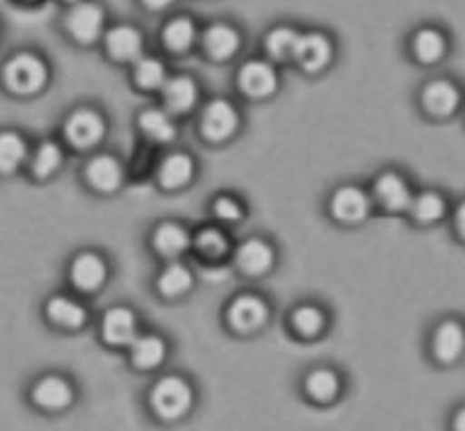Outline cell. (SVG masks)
I'll return each mask as SVG.
<instances>
[{"label": "cell", "instance_id": "1", "mask_svg": "<svg viewBox=\"0 0 465 431\" xmlns=\"http://www.w3.org/2000/svg\"><path fill=\"white\" fill-rule=\"evenodd\" d=\"M48 65L33 51H16L0 65V87L15 98H28L48 83Z\"/></svg>", "mask_w": 465, "mask_h": 431}, {"label": "cell", "instance_id": "2", "mask_svg": "<svg viewBox=\"0 0 465 431\" xmlns=\"http://www.w3.org/2000/svg\"><path fill=\"white\" fill-rule=\"evenodd\" d=\"M151 404L158 411V416L173 420L181 417L192 404V388L181 376H164L151 390Z\"/></svg>", "mask_w": 465, "mask_h": 431}, {"label": "cell", "instance_id": "3", "mask_svg": "<svg viewBox=\"0 0 465 431\" xmlns=\"http://www.w3.org/2000/svg\"><path fill=\"white\" fill-rule=\"evenodd\" d=\"M103 135H105V121L98 112L80 107L66 116L64 137L78 149H89V146L101 142Z\"/></svg>", "mask_w": 465, "mask_h": 431}, {"label": "cell", "instance_id": "4", "mask_svg": "<svg viewBox=\"0 0 465 431\" xmlns=\"http://www.w3.org/2000/svg\"><path fill=\"white\" fill-rule=\"evenodd\" d=\"M30 402L44 411H62L74 402V388L57 375H46L30 386Z\"/></svg>", "mask_w": 465, "mask_h": 431}, {"label": "cell", "instance_id": "5", "mask_svg": "<svg viewBox=\"0 0 465 431\" xmlns=\"http://www.w3.org/2000/svg\"><path fill=\"white\" fill-rule=\"evenodd\" d=\"M30 142L16 128H0V178H10L28 165Z\"/></svg>", "mask_w": 465, "mask_h": 431}, {"label": "cell", "instance_id": "6", "mask_svg": "<svg viewBox=\"0 0 465 431\" xmlns=\"http://www.w3.org/2000/svg\"><path fill=\"white\" fill-rule=\"evenodd\" d=\"M103 21H105V15H103L101 5L83 0L66 12L64 25L78 42H94L101 35Z\"/></svg>", "mask_w": 465, "mask_h": 431}, {"label": "cell", "instance_id": "7", "mask_svg": "<svg viewBox=\"0 0 465 431\" xmlns=\"http://www.w3.org/2000/svg\"><path fill=\"white\" fill-rule=\"evenodd\" d=\"M238 128V112L228 101H210L205 105L203 115H201V130L213 142H222V139L231 137Z\"/></svg>", "mask_w": 465, "mask_h": 431}, {"label": "cell", "instance_id": "8", "mask_svg": "<svg viewBox=\"0 0 465 431\" xmlns=\"http://www.w3.org/2000/svg\"><path fill=\"white\" fill-rule=\"evenodd\" d=\"M331 213L340 222H361L370 213V199L361 187L344 185L331 199Z\"/></svg>", "mask_w": 465, "mask_h": 431}, {"label": "cell", "instance_id": "9", "mask_svg": "<svg viewBox=\"0 0 465 431\" xmlns=\"http://www.w3.org/2000/svg\"><path fill=\"white\" fill-rule=\"evenodd\" d=\"M333 55V48H331L329 37L320 33H308L299 35L297 48H294V57H297L299 65L306 71H320L324 69L331 62Z\"/></svg>", "mask_w": 465, "mask_h": 431}, {"label": "cell", "instance_id": "10", "mask_svg": "<svg viewBox=\"0 0 465 431\" xmlns=\"http://www.w3.org/2000/svg\"><path fill=\"white\" fill-rule=\"evenodd\" d=\"M238 85L247 96H270L276 89V71L261 60L247 62L238 74Z\"/></svg>", "mask_w": 465, "mask_h": 431}, {"label": "cell", "instance_id": "11", "mask_svg": "<svg viewBox=\"0 0 465 431\" xmlns=\"http://www.w3.org/2000/svg\"><path fill=\"white\" fill-rule=\"evenodd\" d=\"M267 306L253 295H242L228 308V322L238 331H256L265 325Z\"/></svg>", "mask_w": 465, "mask_h": 431}, {"label": "cell", "instance_id": "12", "mask_svg": "<svg viewBox=\"0 0 465 431\" xmlns=\"http://www.w3.org/2000/svg\"><path fill=\"white\" fill-rule=\"evenodd\" d=\"M105 260L98 254H92V251L75 256L74 263H71V281L80 290H87V293L98 290L103 286V281H105Z\"/></svg>", "mask_w": 465, "mask_h": 431}, {"label": "cell", "instance_id": "13", "mask_svg": "<svg viewBox=\"0 0 465 431\" xmlns=\"http://www.w3.org/2000/svg\"><path fill=\"white\" fill-rule=\"evenodd\" d=\"M103 338L110 345H128L137 338V317L131 308L116 306L103 316Z\"/></svg>", "mask_w": 465, "mask_h": 431}, {"label": "cell", "instance_id": "14", "mask_svg": "<svg viewBox=\"0 0 465 431\" xmlns=\"http://www.w3.org/2000/svg\"><path fill=\"white\" fill-rule=\"evenodd\" d=\"M374 196L388 210H404L413 201L409 183L395 172H386L383 176L377 178V183H374Z\"/></svg>", "mask_w": 465, "mask_h": 431}, {"label": "cell", "instance_id": "15", "mask_svg": "<svg viewBox=\"0 0 465 431\" xmlns=\"http://www.w3.org/2000/svg\"><path fill=\"white\" fill-rule=\"evenodd\" d=\"M163 98L169 112L183 115V112L192 110V105L199 98V87L190 75H173L163 83Z\"/></svg>", "mask_w": 465, "mask_h": 431}, {"label": "cell", "instance_id": "16", "mask_svg": "<svg viewBox=\"0 0 465 431\" xmlns=\"http://www.w3.org/2000/svg\"><path fill=\"white\" fill-rule=\"evenodd\" d=\"M433 354L440 363H454L465 349V331L459 322H442L433 334Z\"/></svg>", "mask_w": 465, "mask_h": 431}, {"label": "cell", "instance_id": "17", "mask_svg": "<svg viewBox=\"0 0 465 431\" xmlns=\"http://www.w3.org/2000/svg\"><path fill=\"white\" fill-rule=\"evenodd\" d=\"M44 313L51 325L62 326V329H78L87 322V311L75 299L64 297V295H55L48 299Z\"/></svg>", "mask_w": 465, "mask_h": 431}, {"label": "cell", "instance_id": "18", "mask_svg": "<svg viewBox=\"0 0 465 431\" xmlns=\"http://www.w3.org/2000/svg\"><path fill=\"white\" fill-rule=\"evenodd\" d=\"M60 165H62L60 144L53 142V139H46V142L37 144L35 149H30V158H28V165H25V169H28L30 176L37 178V181H46L48 176H53V174L60 169Z\"/></svg>", "mask_w": 465, "mask_h": 431}, {"label": "cell", "instance_id": "19", "mask_svg": "<svg viewBox=\"0 0 465 431\" xmlns=\"http://www.w3.org/2000/svg\"><path fill=\"white\" fill-rule=\"evenodd\" d=\"M459 89L451 83H447V80H433L422 92V105L427 107V112L438 116L451 115L456 105H459Z\"/></svg>", "mask_w": 465, "mask_h": 431}, {"label": "cell", "instance_id": "20", "mask_svg": "<svg viewBox=\"0 0 465 431\" xmlns=\"http://www.w3.org/2000/svg\"><path fill=\"white\" fill-rule=\"evenodd\" d=\"M142 42L144 39L133 25H116L105 35L107 51L116 60H135L142 53Z\"/></svg>", "mask_w": 465, "mask_h": 431}, {"label": "cell", "instance_id": "21", "mask_svg": "<svg viewBox=\"0 0 465 431\" xmlns=\"http://www.w3.org/2000/svg\"><path fill=\"white\" fill-rule=\"evenodd\" d=\"M84 174H87L89 183L101 192L116 190L124 181L122 165L116 163L112 155H96V158L87 165Z\"/></svg>", "mask_w": 465, "mask_h": 431}, {"label": "cell", "instance_id": "22", "mask_svg": "<svg viewBox=\"0 0 465 431\" xmlns=\"http://www.w3.org/2000/svg\"><path fill=\"white\" fill-rule=\"evenodd\" d=\"M240 35L238 30L231 28L226 24H214L205 30L203 35V48L210 57L214 60H226L232 53L238 51Z\"/></svg>", "mask_w": 465, "mask_h": 431}, {"label": "cell", "instance_id": "23", "mask_svg": "<svg viewBox=\"0 0 465 431\" xmlns=\"http://www.w3.org/2000/svg\"><path fill=\"white\" fill-rule=\"evenodd\" d=\"M272 263H274V251L265 240L253 237V240L242 242V246L238 249V265L242 272L265 274L272 267Z\"/></svg>", "mask_w": 465, "mask_h": 431}, {"label": "cell", "instance_id": "24", "mask_svg": "<svg viewBox=\"0 0 465 431\" xmlns=\"http://www.w3.org/2000/svg\"><path fill=\"white\" fill-rule=\"evenodd\" d=\"M153 245L160 254L164 256H178L190 246V236L185 228L176 222L160 224L158 231L153 236Z\"/></svg>", "mask_w": 465, "mask_h": 431}, {"label": "cell", "instance_id": "25", "mask_svg": "<svg viewBox=\"0 0 465 431\" xmlns=\"http://www.w3.org/2000/svg\"><path fill=\"white\" fill-rule=\"evenodd\" d=\"M194 174V163L185 154H172L160 165V181L164 187H183Z\"/></svg>", "mask_w": 465, "mask_h": 431}, {"label": "cell", "instance_id": "26", "mask_svg": "<svg viewBox=\"0 0 465 431\" xmlns=\"http://www.w3.org/2000/svg\"><path fill=\"white\" fill-rule=\"evenodd\" d=\"M164 352L167 347L158 336H142V338L133 340L131 358L137 367H155L158 363H163Z\"/></svg>", "mask_w": 465, "mask_h": 431}, {"label": "cell", "instance_id": "27", "mask_svg": "<svg viewBox=\"0 0 465 431\" xmlns=\"http://www.w3.org/2000/svg\"><path fill=\"white\" fill-rule=\"evenodd\" d=\"M163 39L164 44H167V48H172V51H187L196 39L194 24H192V19H187V16H176V19H172L164 25Z\"/></svg>", "mask_w": 465, "mask_h": 431}, {"label": "cell", "instance_id": "28", "mask_svg": "<svg viewBox=\"0 0 465 431\" xmlns=\"http://www.w3.org/2000/svg\"><path fill=\"white\" fill-rule=\"evenodd\" d=\"M447 42L442 37V33H438L436 28H422L413 37V51L418 55V60L422 62H436L445 55Z\"/></svg>", "mask_w": 465, "mask_h": 431}, {"label": "cell", "instance_id": "29", "mask_svg": "<svg viewBox=\"0 0 465 431\" xmlns=\"http://www.w3.org/2000/svg\"><path fill=\"white\" fill-rule=\"evenodd\" d=\"M140 125L149 137L158 139V142H169L176 135V124L172 116L163 110H146L140 115Z\"/></svg>", "mask_w": 465, "mask_h": 431}, {"label": "cell", "instance_id": "30", "mask_svg": "<svg viewBox=\"0 0 465 431\" xmlns=\"http://www.w3.org/2000/svg\"><path fill=\"white\" fill-rule=\"evenodd\" d=\"M158 287L169 297H178V295L187 293L192 287V274L185 265L172 263L164 267V272L160 274Z\"/></svg>", "mask_w": 465, "mask_h": 431}, {"label": "cell", "instance_id": "31", "mask_svg": "<svg viewBox=\"0 0 465 431\" xmlns=\"http://www.w3.org/2000/svg\"><path fill=\"white\" fill-rule=\"evenodd\" d=\"M299 33H294L288 25H281V28H274L265 39L267 53L276 60H288V57H294V48H297Z\"/></svg>", "mask_w": 465, "mask_h": 431}, {"label": "cell", "instance_id": "32", "mask_svg": "<svg viewBox=\"0 0 465 431\" xmlns=\"http://www.w3.org/2000/svg\"><path fill=\"white\" fill-rule=\"evenodd\" d=\"M340 381L338 376L331 370H315L308 375L306 379V390L312 399L317 402H331V399L338 395Z\"/></svg>", "mask_w": 465, "mask_h": 431}, {"label": "cell", "instance_id": "33", "mask_svg": "<svg viewBox=\"0 0 465 431\" xmlns=\"http://www.w3.org/2000/svg\"><path fill=\"white\" fill-rule=\"evenodd\" d=\"M409 208L413 210V217L420 222H438L445 215V201L436 192H422L411 201Z\"/></svg>", "mask_w": 465, "mask_h": 431}, {"label": "cell", "instance_id": "34", "mask_svg": "<svg viewBox=\"0 0 465 431\" xmlns=\"http://www.w3.org/2000/svg\"><path fill=\"white\" fill-rule=\"evenodd\" d=\"M135 80L140 87L155 89L164 83V65L155 57H142L135 65Z\"/></svg>", "mask_w": 465, "mask_h": 431}, {"label": "cell", "instance_id": "35", "mask_svg": "<svg viewBox=\"0 0 465 431\" xmlns=\"http://www.w3.org/2000/svg\"><path fill=\"white\" fill-rule=\"evenodd\" d=\"M196 246L208 258H222V256L228 254V240L219 228H203L196 236Z\"/></svg>", "mask_w": 465, "mask_h": 431}, {"label": "cell", "instance_id": "36", "mask_svg": "<svg viewBox=\"0 0 465 431\" xmlns=\"http://www.w3.org/2000/svg\"><path fill=\"white\" fill-rule=\"evenodd\" d=\"M324 313L315 306H302L294 311L292 316V326L302 336H315L320 334L322 326H324Z\"/></svg>", "mask_w": 465, "mask_h": 431}, {"label": "cell", "instance_id": "37", "mask_svg": "<svg viewBox=\"0 0 465 431\" xmlns=\"http://www.w3.org/2000/svg\"><path fill=\"white\" fill-rule=\"evenodd\" d=\"M213 210L219 219H226V222H235V219L242 217V208H240L238 201L228 199V196H222V199L214 201Z\"/></svg>", "mask_w": 465, "mask_h": 431}, {"label": "cell", "instance_id": "38", "mask_svg": "<svg viewBox=\"0 0 465 431\" xmlns=\"http://www.w3.org/2000/svg\"><path fill=\"white\" fill-rule=\"evenodd\" d=\"M456 228H459L460 237H465V201L456 208Z\"/></svg>", "mask_w": 465, "mask_h": 431}, {"label": "cell", "instance_id": "39", "mask_svg": "<svg viewBox=\"0 0 465 431\" xmlns=\"http://www.w3.org/2000/svg\"><path fill=\"white\" fill-rule=\"evenodd\" d=\"M146 5L153 7V10H163V7H167L169 3H173V0H144Z\"/></svg>", "mask_w": 465, "mask_h": 431}, {"label": "cell", "instance_id": "40", "mask_svg": "<svg viewBox=\"0 0 465 431\" xmlns=\"http://www.w3.org/2000/svg\"><path fill=\"white\" fill-rule=\"evenodd\" d=\"M454 426H456V429H463V431H465V406L460 408L459 413H456V417H454Z\"/></svg>", "mask_w": 465, "mask_h": 431}, {"label": "cell", "instance_id": "41", "mask_svg": "<svg viewBox=\"0 0 465 431\" xmlns=\"http://www.w3.org/2000/svg\"><path fill=\"white\" fill-rule=\"evenodd\" d=\"M16 3H21V5H33V3H37V0H16Z\"/></svg>", "mask_w": 465, "mask_h": 431}, {"label": "cell", "instance_id": "42", "mask_svg": "<svg viewBox=\"0 0 465 431\" xmlns=\"http://www.w3.org/2000/svg\"><path fill=\"white\" fill-rule=\"evenodd\" d=\"M71 3H75V0H71Z\"/></svg>", "mask_w": 465, "mask_h": 431}]
</instances>
